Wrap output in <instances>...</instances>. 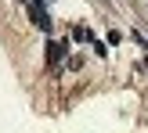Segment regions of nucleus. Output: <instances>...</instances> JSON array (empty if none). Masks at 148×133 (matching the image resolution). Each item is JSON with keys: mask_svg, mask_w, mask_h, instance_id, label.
I'll return each instance as SVG.
<instances>
[{"mask_svg": "<svg viewBox=\"0 0 148 133\" xmlns=\"http://www.w3.org/2000/svg\"><path fill=\"white\" fill-rule=\"evenodd\" d=\"M25 7H29V18H33L43 33H51V29H54V25H51V14L43 11V0H25Z\"/></svg>", "mask_w": 148, "mask_h": 133, "instance_id": "f257e3e1", "label": "nucleus"}, {"mask_svg": "<svg viewBox=\"0 0 148 133\" xmlns=\"http://www.w3.org/2000/svg\"><path fill=\"white\" fill-rule=\"evenodd\" d=\"M62 58H65V43H54V40H51V43H47V65H51V69H58Z\"/></svg>", "mask_w": 148, "mask_h": 133, "instance_id": "f03ea898", "label": "nucleus"}, {"mask_svg": "<svg viewBox=\"0 0 148 133\" xmlns=\"http://www.w3.org/2000/svg\"><path fill=\"white\" fill-rule=\"evenodd\" d=\"M72 40H76V43H94V33L87 25H76V29H72Z\"/></svg>", "mask_w": 148, "mask_h": 133, "instance_id": "7ed1b4c3", "label": "nucleus"}, {"mask_svg": "<svg viewBox=\"0 0 148 133\" xmlns=\"http://www.w3.org/2000/svg\"><path fill=\"white\" fill-rule=\"evenodd\" d=\"M43 4H54V0H43Z\"/></svg>", "mask_w": 148, "mask_h": 133, "instance_id": "20e7f679", "label": "nucleus"}]
</instances>
